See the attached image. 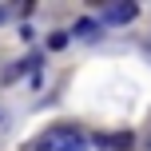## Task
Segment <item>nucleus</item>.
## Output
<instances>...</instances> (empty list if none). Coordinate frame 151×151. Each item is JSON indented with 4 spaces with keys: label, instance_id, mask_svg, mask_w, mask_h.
<instances>
[{
    "label": "nucleus",
    "instance_id": "obj_4",
    "mask_svg": "<svg viewBox=\"0 0 151 151\" xmlns=\"http://www.w3.org/2000/svg\"><path fill=\"white\" fill-rule=\"evenodd\" d=\"M76 36H80V40H91V36H96V24H91V20H80V24H76Z\"/></svg>",
    "mask_w": 151,
    "mask_h": 151
},
{
    "label": "nucleus",
    "instance_id": "obj_1",
    "mask_svg": "<svg viewBox=\"0 0 151 151\" xmlns=\"http://www.w3.org/2000/svg\"><path fill=\"white\" fill-rule=\"evenodd\" d=\"M83 147H88L83 131H80V127H68V123L48 127L44 135L36 139V151H83Z\"/></svg>",
    "mask_w": 151,
    "mask_h": 151
},
{
    "label": "nucleus",
    "instance_id": "obj_5",
    "mask_svg": "<svg viewBox=\"0 0 151 151\" xmlns=\"http://www.w3.org/2000/svg\"><path fill=\"white\" fill-rule=\"evenodd\" d=\"M64 44H68V36H64V32H56V36H52V40H48V48H56V52H60V48H64Z\"/></svg>",
    "mask_w": 151,
    "mask_h": 151
},
{
    "label": "nucleus",
    "instance_id": "obj_6",
    "mask_svg": "<svg viewBox=\"0 0 151 151\" xmlns=\"http://www.w3.org/2000/svg\"><path fill=\"white\" fill-rule=\"evenodd\" d=\"M0 20H4V8H0Z\"/></svg>",
    "mask_w": 151,
    "mask_h": 151
},
{
    "label": "nucleus",
    "instance_id": "obj_2",
    "mask_svg": "<svg viewBox=\"0 0 151 151\" xmlns=\"http://www.w3.org/2000/svg\"><path fill=\"white\" fill-rule=\"evenodd\" d=\"M135 12H139L135 4H111V8L104 12V20H111V24H127V20H135Z\"/></svg>",
    "mask_w": 151,
    "mask_h": 151
},
{
    "label": "nucleus",
    "instance_id": "obj_3",
    "mask_svg": "<svg viewBox=\"0 0 151 151\" xmlns=\"http://www.w3.org/2000/svg\"><path fill=\"white\" fill-rule=\"evenodd\" d=\"M96 143L99 147H111V151H127L131 147V135H127V131H123V135H99Z\"/></svg>",
    "mask_w": 151,
    "mask_h": 151
}]
</instances>
